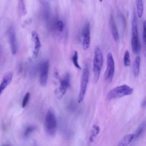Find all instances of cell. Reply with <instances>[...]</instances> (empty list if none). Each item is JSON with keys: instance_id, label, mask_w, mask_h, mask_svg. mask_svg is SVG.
Listing matches in <instances>:
<instances>
[{"instance_id": "obj_1", "label": "cell", "mask_w": 146, "mask_h": 146, "mask_svg": "<svg viewBox=\"0 0 146 146\" xmlns=\"http://www.w3.org/2000/svg\"><path fill=\"white\" fill-rule=\"evenodd\" d=\"M133 89L126 84L117 86L111 90L107 95V100L121 98L132 94Z\"/></svg>"}, {"instance_id": "obj_2", "label": "cell", "mask_w": 146, "mask_h": 146, "mask_svg": "<svg viewBox=\"0 0 146 146\" xmlns=\"http://www.w3.org/2000/svg\"><path fill=\"white\" fill-rule=\"evenodd\" d=\"M44 128L46 133L51 136H54L57 129V121L54 111L50 108L46 115L44 119Z\"/></svg>"}, {"instance_id": "obj_3", "label": "cell", "mask_w": 146, "mask_h": 146, "mask_svg": "<svg viewBox=\"0 0 146 146\" xmlns=\"http://www.w3.org/2000/svg\"><path fill=\"white\" fill-rule=\"evenodd\" d=\"M103 63V56L102 52L99 47H96L95 49L94 57L93 60V72L95 83H96L99 79Z\"/></svg>"}, {"instance_id": "obj_4", "label": "cell", "mask_w": 146, "mask_h": 146, "mask_svg": "<svg viewBox=\"0 0 146 146\" xmlns=\"http://www.w3.org/2000/svg\"><path fill=\"white\" fill-rule=\"evenodd\" d=\"M89 75H90V71L88 64H86L84 69L82 72V77H81V81H80V90L79 92L78 99V102L79 103H81L84 98V96L86 93V91L87 89L88 83L89 81Z\"/></svg>"}, {"instance_id": "obj_5", "label": "cell", "mask_w": 146, "mask_h": 146, "mask_svg": "<svg viewBox=\"0 0 146 146\" xmlns=\"http://www.w3.org/2000/svg\"><path fill=\"white\" fill-rule=\"evenodd\" d=\"M132 50L134 54H137L140 49V44L139 39L137 23L136 17L132 20V39H131Z\"/></svg>"}, {"instance_id": "obj_6", "label": "cell", "mask_w": 146, "mask_h": 146, "mask_svg": "<svg viewBox=\"0 0 146 146\" xmlns=\"http://www.w3.org/2000/svg\"><path fill=\"white\" fill-rule=\"evenodd\" d=\"M115 61L111 52H108L107 55V68L104 74V78L106 80L111 82L114 72H115Z\"/></svg>"}, {"instance_id": "obj_7", "label": "cell", "mask_w": 146, "mask_h": 146, "mask_svg": "<svg viewBox=\"0 0 146 146\" xmlns=\"http://www.w3.org/2000/svg\"><path fill=\"white\" fill-rule=\"evenodd\" d=\"M49 70V62L48 60L43 62L39 66V83L42 87L46 86L48 79V74Z\"/></svg>"}, {"instance_id": "obj_8", "label": "cell", "mask_w": 146, "mask_h": 146, "mask_svg": "<svg viewBox=\"0 0 146 146\" xmlns=\"http://www.w3.org/2000/svg\"><path fill=\"white\" fill-rule=\"evenodd\" d=\"M70 85V76L68 74H67L64 76L60 79L59 85L56 90V96L59 98H61L66 92L67 89Z\"/></svg>"}, {"instance_id": "obj_9", "label": "cell", "mask_w": 146, "mask_h": 146, "mask_svg": "<svg viewBox=\"0 0 146 146\" xmlns=\"http://www.w3.org/2000/svg\"><path fill=\"white\" fill-rule=\"evenodd\" d=\"M82 35L83 37L82 47L84 50H87L90 46V30L89 23H86L83 26Z\"/></svg>"}, {"instance_id": "obj_10", "label": "cell", "mask_w": 146, "mask_h": 146, "mask_svg": "<svg viewBox=\"0 0 146 146\" xmlns=\"http://www.w3.org/2000/svg\"><path fill=\"white\" fill-rule=\"evenodd\" d=\"M31 40L33 46V55L34 58H36L39 54L40 48L41 47V44L40 42V39L38 34L35 31L31 33Z\"/></svg>"}, {"instance_id": "obj_11", "label": "cell", "mask_w": 146, "mask_h": 146, "mask_svg": "<svg viewBox=\"0 0 146 146\" xmlns=\"http://www.w3.org/2000/svg\"><path fill=\"white\" fill-rule=\"evenodd\" d=\"M13 76V74L11 71H8L5 74L0 83V96L3 93L5 88L11 83Z\"/></svg>"}, {"instance_id": "obj_12", "label": "cell", "mask_w": 146, "mask_h": 146, "mask_svg": "<svg viewBox=\"0 0 146 146\" xmlns=\"http://www.w3.org/2000/svg\"><path fill=\"white\" fill-rule=\"evenodd\" d=\"M9 40L10 45V48L11 52L13 55H15L17 51V44L16 40V35L15 31L13 28H10L9 30Z\"/></svg>"}, {"instance_id": "obj_13", "label": "cell", "mask_w": 146, "mask_h": 146, "mask_svg": "<svg viewBox=\"0 0 146 146\" xmlns=\"http://www.w3.org/2000/svg\"><path fill=\"white\" fill-rule=\"evenodd\" d=\"M110 26L111 31L112 37L115 42H118L119 40V35L117 29V27L114 20L112 14H111L110 19Z\"/></svg>"}, {"instance_id": "obj_14", "label": "cell", "mask_w": 146, "mask_h": 146, "mask_svg": "<svg viewBox=\"0 0 146 146\" xmlns=\"http://www.w3.org/2000/svg\"><path fill=\"white\" fill-rule=\"evenodd\" d=\"M135 134L129 133L124 136L120 141L117 146H128L133 140Z\"/></svg>"}, {"instance_id": "obj_15", "label": "cell", "mask_w": 146, "mask_h": 146, "mask_svg": "<svg viewBox=\"0 0 146 146\" xmlns=\"http://www.w3.org/2000/svg\"><path fill=\"white\" fill-rule=\"evenodd\" d=\"M140 57L137 56L134 60L133 64V74L135 76H137L140 72Z\"/></svg>"}, {"instance_id": "obj_16", "label": "cell", "mask_w": 146, "mask_h": 146, "mask_svg": "<svg viewBox=\"0 0 146 146\" xmlns=\"http://www.w3.org/2000/svg\"><path fill=\"white\" fill-rule=\"evenodd\" d=\"M100 132V128L99 126L96 125H94L91 129L90 134V137H89V141L90 143H92L95 138L96 137L97 135L99 134Z\"/></svg>"}, {"instance_id": "obj_17", "label": "cell", "mask_w": 146, "mask_h": 146, "mask_svg": "<svg viewBox=\"0 0 146 146\" xmlns=\"http://www.w3.org/2000/svg\"><path fill=\"white\" fill-rule=\"evenodd\" d=\"M137 14L139 18H141L143 16L144 12V5L142 0H136Z\"/></svg>"}, {"instance_id": "obj_18", "label": "cell", "mask_w": 146, "mask_h": 146, "mask_svg": "<svg viewBox=\"0 0 146 146\" xmlns=\"http://www.w3.org/2000/svg\"><path fill=\"white\" fill-rule=\"evenodd\" d=\"M145 128H146V122H144L140 125V127L138 128V129L136 131L135 133H134L135 136H134L133 139L136 140L138 137H139L142 135V133L144 132Z\"/></svg>"}, {"instance_id": "obj_19", "label": "cell", "mask_w": 146, "mask_h": 146, "mask_svg": "<svg viewBox=\"0 0 146 146\" xmlns=\"http://www.w3.org/2000/svg\"><path fill=\"white\" fill-rule=\"evenodd\" d=\"M35 127L33 125H29L27 126L23 132V136L24 137H28L34 131Z\"/></svg>"}, {"instance_id": "obj_20", "label": "cell", "mask_w": 146, "mask_h": 146, "mask_svg": "<svg viewBox=\"0 0 146 146\" xmlns=\"http://www.w3.org/2000/svg\"><path fill=\"white\" fill-rule=\"evenodd\" d=\"M72 61L74 65V66L79 70H81V67L78 62V53L77 51H75L72 56Z\"/></svg>"}, {"instance_id": "obj_21", "label": "cell", "mask_w": 146, "mask_h": 146, "mask_svg": "<svg viewBox=\"0 0 146 146\" xmlns=\"http://www.w3.org/2000/svg\"><path fill=\"white\" fill-rule=\"evenodd\" d=\"M124 64L125 66H129L131 64L130 55L128 50H126L124 55Z\"/></svg>"}, {"instance_id": "obj_22", "label": "cell", "mask_w": 146, "mask_h": 146, "mask_svg": "<svg viewBox=\"0 0 146 146\" xmlns=\"http://www.w3.org/2000/svg\"><path fill=\"white\" fill-rule=\"evenodd\" d=\"M30 92H27L23 98V100H22V106L23 108H25L28 104V102L29 101V99H30Z\"/></svg>"}, {"instance_id": "obj_23", "label": "cell", "mask_w": 146, "mask_h": 146, "mask_svg": "<svg viewBox=\"0 0 146 146\" xmlns=\"http://www.w3.org/2000/svg\"><path fill=\"white\" fill-rule=\"evenodd\" d=\"M56 28L58 31H59V32H62L63 30V29H64V23H63V22L60 20L56 22Z\"/></svg>"}, {"instance_id": "obj_24", "label": "cell", "mask_w": 146, "mask_h": 146, "mask_svg": "<svg viewBox=\"0 0 146 146\" xmlns=\"http://www.w3.org/2000/svg\"><path fill=\"white\" fill-rule=\"evenodd\" d=\"M143 40L144 45H146V20L143 22Z\"/></svg>"}, {"instance_id": "obj_25", "label": "cell", "mask_w": 146, "mask_h": 146, "mask_svg": "<svg viewBox=\"0 0 146 146\" xmlns=\"http://www.w3.org/2000/svg\"><path fill=\"white\" fill-rule=\"evenodd\" d=\"M141 107L143 108H145L146 107V96L145 98L144 99L142 103H141Z\"/></svg>"}, {"instance_id": "obj_26", "label": "cell", "mask_w": 146, "mask_h": 146, "mask_svg": "<svg viewBox=\"0 0 146 146\" xmlns=\"http://www.w3.org/2000/svg\"><path fill=\"white\" fill-rule=\"evenodd\" d=\"M144 55L146 57V45H144Z\"/></svg>"}, {"instance_id": "obj_27", "label": "cell", "mask_w": 146, "mask_h": 146, "mask_svg": "<svg viewBox=\"0 0 146 146\" xmlns=\"http://www.w3.org/2000/svg\"><path fill=\"white\" fill-rule=\"evenodd\" d=\"M1 146H11V145L10 144H4Z\"/></svg>"}, {"instance_id": "obj_28", "label": "cell", "mask_w": 146, "mask_h": 146, "mask_svg": "<svg viewBox=\"0 0 146 146\" xmlns=\"http://www.w3.org/2000/svg\"><path fill=\"white\" fill-rule=\"evenodd\" d=\"M102 1H103V0H99V1H100V2H102Z\"/></svg>"}]
</instances>
